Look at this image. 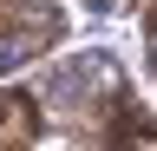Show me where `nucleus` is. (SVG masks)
Here are the masks:
<instances>
[{
    "mask_svg": "<svg viewBox=\"0 0 157 151\" xmlns=\"http://www.w3.org/2000/svg\"><path fill=\"white\" fill-rule=\"evenodd\" d=\"M39 145V105L33 92H0V151H33Z\"/></svg>",
    "mask_w": 157,
    "mask_h": 151,
    "instance_id": "obj_1",
    "label": "nucleus"
},
{
    "mask_svg": "<svg viewBox=\"0 0 157 151\" xmlns=\"http://www.w3.org/2000/svg\"><path fill=\"white\" fill-rule=\"evenodd\" d=\"M144 145H151V118H144V105L118 99V112H111V151H144Z\"/></svg>",
    "mask_w": 157,
    "mask_h": 151,
    "instance_id": "obj_2",
    "label": "nucleus"
},
{
    "mask_svg": "<svg viewBox=\"0 0 157 151\" xmlns=\"http://www.w3.org/2000/svg\"><path fill=\"white\" fill-rule=\"evenodd\" d=\"M144 26H151V40H157V7H151V13H144Z\"/></svg>",
    "mask_w": 157,
    "mask_h": 151,
    "instance_id": "obj_3",
    "label": "nucleus"
}]
</instances>
